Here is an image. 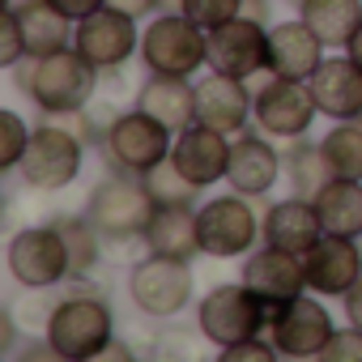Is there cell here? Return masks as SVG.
<instances>
[{"instance_id":"6da1fadb","label":"cell","mask_w":362,"mask_h":362,"mask_svg":"<svg viewBox=\"0 0 362 362\" xmlns=\"http://www.w3.org/2000/svg\"><path fill=\"white\" fill-rule=\"evenodd\" d=\"M43 341L64 362L103 358V349L115 341V315H111L107 298H98V294H69L52 307Z\"/></svg>"},{"instance_id":"7a4b0ae2","label":"cell","mask_w":362,"mask_h":362,"mask_svg":"<svg viewBox=\"0 0 362 362\" xmlns=\"http://www.w3.org/2000/svg\"><path fill=\"white\" fill-rule=\"evenodd\" d=\"M98 77L103 73L77 47H60L52 56L30 60V77H26L22 94H30V103L43 115H64V111H81V107L94 103Z\"/></svg>"},{"instance_id":"3957f363","label":"cell","mask_w":362,"mask_h":362,"mask_svg":"<svg viewBox=\"0 0 362 362\" xmlns=\"http://www.w3.org/2000/svg\"><path fill=\"white\" fill-rule=\"evenodd\" d=\"M153 209L158 205L145 188V179L132 170H111L107 179L94 184L86 201V218L103 230V239H141Z\"/></svg>"},{"instance_id":"277c9868","label":"cell","mask_w":362,"mask_h":362,"mask_svg":"<svg viewBox=\"0 0 362 362\" xmlns=\"http://www.w3.org/2000/svg\"><path fill=\"white\" fill-rule=\"evenodd\" d=\"M141 64L166 77H192L209 64V30L184 13H158L141 30Z\"/></svg>"},{"instance_id":"5b68a950","label":"cell","mask_w":362,"mask_h":362,"mask_svg":"<svg viewBox=\"0 0 362 362\" xmlns=\"http://www.w3.org/2000/svg\"><path fill=\"white\" fill-rule=\"evenodd\" d=\"M256 90V107H252V119L264 136L273 141H298L311 132L315 115H320V103L311 94V81H294V77H277V73H264V81L252 86Z\"/></svg>"},{"instance_id":"8992f818","label":"cell","mask_w":362,"mask_h":362,"mask_svg":"<svg viewBox=\"0 0 362 362\" xmlns=\"http://www.w3.org/2000/svg\"><path fill=\"white\" fill-rule=\"evenodd\" d=\"M192 290L197 286H192L188 260L149 252L145 260H136L128 269V298L141 315H153V320H175L192 303Z\"/></svg>"},{"instance_id":"52a82bcc","label":"cell","mask_w":362,"mask_h":362,"mask_svg":"<svg viewBox=\"0 0 362 362\" xmlns=\"http://www.w3.org/2000/svg\"><path fill=\"white\" fill-rule=\"evenodd\" d=\"M103 149H107L111 170L145 175V170H153L158 162L170 158L175 132H170L162 119H153L149 111L132 107V111H119V115L111 119V128H107V136H103Z\"/></svg>"},{"instance_id":"ba28073f","label":"cell","mask_w":362,"mask_h":362,"mask_svg":"<svg viewBox=\"0 0 362 362\" xmlns=\"http://www.w3.org/2000/svg\"><path fill=\"white\" fill-rule=\"evenodd\" d=\"M81 158H86V141L73 136L64 124L47 119L30 132V145L18 162V170L35 192H60L81 175Z\"/></svg>"},{"instance_id":"9c48e42d","label":"cell","mask_w":362,"mask_h":362,"mask_svg":"<svg viewBox=\"0 0 362 362\" xmlns=\"http://www.w3.org/2000/svg\"><path fill=\"white\" fill-rule=\"evenodd\" d=\"M5 264L13 273L18 286L26 290H52L60 281L73 277V264H69V243L60 235V226H22L13 239H9V252H5Z\"/></svg>"},{"instance_id":"30bf717a","label":"cell","mask_w":362,"mask_h":362,"mask_svg":"<svg viewBox=\"0 0 362 362\" xmlns=\"http://www.w3.org/2000/svg\"><path fill=\"white\" fill-rule=\"evenodd\" d=\"M197 324L205 332V341H214L218 349L239 345L247 337H264L269 324V307L239 281V286H218L197 303Z\"/></svg>"},{"instance_id":"8fae6325","label":"cell","mask_w":362,"mask_h":362,"mask_svg":"<svg viewBox=\"0 0 362 362\" xmlns=\"http://www.w3.org/2000/svg\"><path fill=\"white\" fill-rule=\"evenodd\" d=\"M197 230H201V252L214 256V260H235V256H247L260 239V222H256V209L247 205L243 192H226V197H214L197 209Z\"/></svg>"},{"instance_id":"7c38bea8","label":"cell","mask_w":362,"mask_h":362,"mask_svg":"<svg viewBox=\"0 0 362 362\" xmlns=\"http://www.w3.org/2000/svg\"><path fill=\"white\" fill-rule=\"evenodd\" d=\"M332 332H337V324H332V315H328V307L320 303L315 290L298 294L294 303L273 311L269 324H264V337L277 345V354L281 358H298V362L303 358H320L324 345L332 341Z\"/></svg>"},{"instance_id":"4fadbf2b","label":"cell","mask_w":362,"mask_h":362,"mask_svg":"<svg viewBox=\"0 0 362 362\" xmlns=\"http://www.w3.org/2000/svg\"><path fill=\"white\" fill-rule=\"evenodd\" d=\"M73 47L98 69V73H111V69H124L136 52H141V35H136V18L132 13H119L111 5H103L98 13L81 18L77 30H73Z\"/></svg>"},{"instance_id":"5bb4252c","label":"cell","mask_w":362,"mask_h":362,"mask_svg":"<svg viewBox=\"0 0 362 362\" xmlns=\"http://www.w3.org/2000/svg\"><path fill=\"white\" fill-rule=\"evenodd\" d=\"M209 69L243 81H256L260 73H269V26L239 13L235 22L209 30Z\"/></svg>"},{"instance_id":"9a60e30c","label":"cell","mask_w":362,"mask_h":362,"mask_svg":"<svg viewBox=\"0 0 362 362\" xmlns=\"http://www.w3.org/2000/svg\"><path fill=\"white\" fill-rule=\"evenodd\" d=\"M243 286L273 311H281L286 303H294L298 294H307V269H303V256L294 252H281V247H260L247 256V269H243Z\"/></svg>"},{"instance_id":"2e32d148","label":"cell","mask_w":362,"mask_h":362,"mask_svg":"<svg viewBox=\"0 0 362 362\" xmlns=\"http://www.w3.org/2000/svg\"><path fill=\"white\" fill-rule=\"evenodd\" d=\"M170 162L184 170L197 188H214L230 170V132L209 128V124H188L184 132H175V149Z\"/></svg>"},{"instance_id":"e0dca14e","label":"cell","mask_w":362,"mask_h":362,"mask_svg":"<svg viewBox=\"0 0 362 362\" xmlns=\"http://www.w3.org/2000/svg\"><path fill=\"white\" fill-rule=\"evenodd\" d=\"M303 269H307V290H315L320 298H345L354 290V281L362 277V247H358V239L324 235L303 256Z\"/></svg>"},{"instance_id":"ac0fdd59","label":"cell","mask_w":362,"mask_h":362,"mask_svg":"<svg viewBox=\"0 0 362 362\" xmlns=\"http://www.w3.org/2000/svg\"><path fill=\"white\" fill-rule=\"evenodd\" d=\"M252 107H256V90L252 81L243 77H230V73H214L197 81V119L209 124V128H222V132H243L247 119H252Z\"/></svg>"},{"instance_id":"d6986e66","label":"cell","mask_w":362,"mask_h":362,"mask_svg":"<svg viewBox=\"0 0 362 362\" xmlns=\"http://www.w3.org/2000/svg\"><path fill=\"white\" fill-rule=\"evenodd\" d=\"M286 158L273 149V141L264 132H239L230 141V170H226V184L243 197H264L273 192V184L281 179Z\"/></svg>"},{"instance_id":"ffe728a7","label":"cell","mask_w":362,"mask_h":362,"mask_svg":"<svg viewBox=\"0 0 362 362\" xmlns=\"http://www.w3.org/2000/svg\"><path fill=\"white\" fill-rule=\"evenodd\" d=\"M320 239H324V222H320L315 201H307V197H286V201L269 205V214L260 218V243H269V247L307 256Z\"/></svg>"},{"instance_id":"44dd1931","label":"cell","mask_w":362,"mask_h":362,"mask_svg":"<svg viewBox=\"0 0 362 362\" xmlns=\"http://www.w3.org/2000/svg\"><path fill=\"white\" fill-rule=\"evenodd\" d=\"M320 64H324V39L303 18L269 26V73L294 77V81H311Z\"/></svg>"},{"instance_id":"7402d4cb","label":"cell","mask_w":362,"mask_h":362,"mask_svg":"<svg viewBox=\"0 0 362 362\" xmlns=\"http://www.w3.org/2000/svg\"><path fill=\"white\" fill-rule=\"evenodd\" d=\"M311 94L320 103V115H328V119H362V69L345 52L324 56V64L311 77Z\"/></svg>"},{"instance_id":"603a6c76","label":"cell","mask_w":362,"mask_h":362,"mask_svg":"<svg viewBox=\"0 0 362 362\" xmlns=\"http://www.w3.org/2000/svg\"><path fill=\"white\" fill-rule=\"evenodd\" d=\"M141 111H149L153 119H162L170 132H184L188 124H197V86L192 77H166V73H149L136 86L132 98Z\"/></svg>"},{"instance_id":"cb8c5ba5","label":"cell","mask_w":362,"mask_h":362,"mask_svg":"<svg viewBox=\"0 0 362 362\" xmlns=\"http://www.w3.org/2000/svg\"><path fill=\"white\" fill-rule=\"evenodd\" d=\"M141 243L158 256L192 260L201 256V230H197V205H158Z\"/></svg>"},{"instance_id":"d4e9b609","label":"cell","mask_w":362,"mask_h":362,"mask_svg":"<svg viewBox=\"0 0 362 362\" xmlns=\"http://www.w3.org/2000/svg\"><path fill=\"white\" fill-rule=\"evenodd\" d=\"M298 18L324 39V47L345 52V43L362 26V0H298Z\"/></svg>"},{"instance_id":"484cf974","label":"cell","mask_w":362,"mask_h":362,"mask_svg":"<svg viewBox=\"0 0 362 362\" xmlns=\"http://www.w3.org/2000/svg\"><path fill=\"white\" fill-rule=\"evenodd\" d=\"M324 235H345V239H362V179H332V184L315 197Z\"/></svg>"},{"instance_id":"4316f807","label":"cell","mask_w":362,"mask_h":362,"mask_svg":"<svg viewBox=\"0 0 362 362\" xmlns=\"http://www.w3.org/2000/svg\"><path fill=\"white\" fill-rule=\"evenodd\" d=\"M18 22H22V35H26V52L30 56H52L60 47H73V30L77 22H69L56 5H47V0H35V5L26 9H13Z\"/></svg>"},{"instance_id":"83f0119b","label":"cell","mask_w":362,"mask_h":362,"mask_svg":"<svg viewBox=\"0 0 362 362\" xmlns=\"http://www.w3.org/2000/svg\"><path fill=\"white\" fill-rule=\"evenodd\" d=\"M286 179H290L294 197L315 201V197L332 184V179H337V170H332L324 145H307V141L298 136V141H290V153H286Z\"/></svg>"},{"instance_id":"f1b7e54d","label":"cell","mask_w":362,"mask_h":362,"mask_svg":"<svg viewBox=\"0 0 362 362\" xmlns=\"http://www.w3.org/2000/svg\"><path fill=\"white\" fill-rule=\"evenodd\" d=\"M320 145L341 179H362V119H332Z\"/></svg>"},{"instance_id":"f546056e","label":"cell","mask_w":362,"mask_h":362,"mask_svg":"<svg viewBox=\"0 0 362 362\" xmlns=\"http://www.w3.org/2000/svg\"><path fill=\"white\" fill-rule=\"evenodd\" d=\"M64 243H69V264H73V277H86L98 256H103V230L90 222V218H60L56 222Z\"/></svg>"},{"instance_id":"4dcf8cb0","label":"cell","mask_w":362,"mask_h":362,"mask_svg":"<svg viewBox=\"0 0 362 362\" xmlns=\"http://www.w3.org/2000/svg\"><path fill=\"white\" fill-rule=\"evenodd\" d=\"M141 179H145V188H149L153 205H197V197L205 192V188H197L192 179L179 170L170 158H166V162H158L153 170H145Z\"/></svg>"},{"instance_id":"1f68e13d","label":"cell","mask_w":362,"mask_h":362,"mask_svg":"<svg viewBox=\"0 0 362 362\" xmlns=\"http://www.w3.org/2000/svg\"><path fill=\"white\" fill-rule=\"evenodd\" d=\"M247 0H179V13L192 18L201 30H218L226 22H235L243 13Z\"/></svg>"},{"instance_id":"d6a6232c","label":"cell","mask_w":362,"mask_h":362,"mask_svg":"<svg viewBox=\"0 0 362 362\" xmlns=\"http://www.w3.org/2000/svg\"><path fill=\"white\" fill-rule=\"evenodd\" d=\"M0 128H5V136H0V170H18V162H22V153H26L35 128H30L18 111H5V115H0Z\"/></svg>"},{"instance_id":"836d02e7","label":"cell","mask_w":362,"mask_h":362,"mask_svg":"<svg viewBox=\"0 0 362 362\" xmlns=\"http://www.w3.org/2000/svg\"><path fill=\"white\" fill-rule=\"evenodd\" d=\"M26 52V35H22V22L13 9H5V18H0V69H13Z\"/></svg>"},{"instance_id":"e575fe53","label":"cell","mask_w":362,"mask_h":362,"mask_svg":"<svg viewBox=\"0 0 362 362\" xmlns=\"http://www.w3.org/2000/svg\"><path fill=\"white\" fill-rule=\"evenodd\" d=\"M320 362H362V328H337L332 341L324 345Z\"/></svg>"},{"instance_id":"d590c367","label":"cell","mask_w":362,"mask_h":362,"mask_svg":"<svg viewBox=\"0 0 362 362\" xmlns=\"http://www.w3.org/2000/svg\"><path fill=\"white\" fill-rule=\"evenodd\" d=\"M273 358H281V354L269 337H247V341L222 349V362H273Z\"/></svg>"},{"instance_id":"8d00e7d4","label":"cell","mask_w":362,"mask_h":362,"mask_svg":"<svg viewBox=\"0 0 362 362\" xmlns=\"http://www.w3.org/2000/svg\"><path fill=\"white\" fill-rule=\"evenodd\" d=\"M47 5H56L69 22H81V18H90V13H98L107 0H47Z\"/></svg>"},{"instance_id":"74e56055","label":"cell","mask_w":362,"mask_h":362,"mask_svg":"<svg viewBox=\"0 0 362 362\" xmlns=\"http://www.w3.org/2000/svg\"><path fill=\"white\" fill-rule=\"evenodd\" d=\"M341 303H345V320H349L354 328H362V277L354 281V290H349Z\"/></svg>"},{"instance_id":"f35d334b","label":"cell","mask_w":362,"mask_h":362,"mask_svg":"<svg viewBox=\"0 0 362 362\" xmlns=\"http://www.w3.org/2000/svg\"><path fill=\"white\" fill-rule=\"evenodd\" d=\"M107 5L119 9V13H132V18H149L158 9V0H107Z\"/></svg>"},{"instance_id":"ab89813d","label":"cell","mask_w":362,"mask_h":362,"mask_svg":"<svg viewBox=\"0 0 362 362\" xmlns=\"http://www.w3.org/2000/svg\"><path fill=\"white\" fill-rule=\"evenodd\" d=\"M128 358H132V349L119 345V341H111V345L103 349V362H128Z\"/></svg>"},{"instance_id":"60d3db41","label":"cell","mask_w":362,"mask_h":362,"mask_svg":"<svg viewBox=\"0 0 362 362\" xmlns=\"http://www.w3.org/2000/svg\"><path fill=\"white\" fill-rule=\"evenodd\" d=\"M0 349H13V315H0Z\"/></svg>"},{"instance_id":"b9f144b4","label":"cell","mask_w":362,"mask_h":362,"mask_svg":"<svg viewBox=\"0 0 362 362\" xmlns=\"http://www.w3.org/2000/svg\"><path fill=\"white\" fill-rule=\"evenodd\" d=\"M345 56H349V60L362 69V26H358V30H354V39L345 43Z\"/></svg>"},{"instance_id":"7bdbcfd3","label":"cell","mask_w":362,"mask_h":362,"mask_svg":"<svg viewBox=\"0 0 362 362\" xmlns=\"http://www.w3.org/2000/svg\"><path fill=\"white\" fill-rule=\"evenodd\" d=\"M26 5H35V0H5V9H26Z\"/></svg>"}]
</instances>
